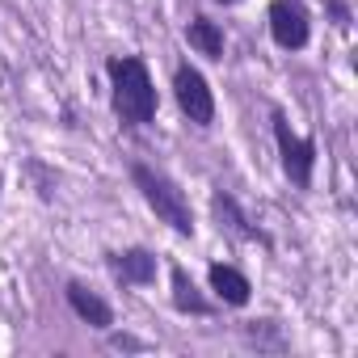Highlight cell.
<instances>
[{
    "mask_svg": "<svg viewBox=\"0 0 358 358\" xmlns=\"http://www.w3.org/2000/svg\"><path fill=\"white\" fill-rule=\"evenodd\" d=\"M106 72L114 85V110L122 114V122H135V127L152 122L156 118V89H152L148 64L135 55H122V59H110Z\"/></svg>",
    "mask_w": 358,
    "mask_h": 358,
    "instance_id": "cell-1",
    "label": "cell"
},
{
    "mask_svg": "<svg viewBox=\"0 0 358 358\" xmlns=\"http://www.w3.org/2000/svg\"><path fill=\"white\" fill-rule=\"evenodd\" d=\"M131 177H135V186L143 190V199H148V207L177 232V236H194V215H190V203H186V194L177 190L164 173H156V169H148V164H135L131 169Z\"/></svg>",
    "mask_w": 358,
    "mask_h": 358,
    "instance_id": "cell-2",
    "label": "cell"
},
{
    "mask_svg": "<svg viewBox=\"0 0 358 358\" xmlns=\"http://www.w3.org/2000/svg\"><path fill=\"white\" fill-rule=\"evenodd\" d=\"M274 139H278L287 177H291L299 190H308V186H312V169H316V143H312V139H299V135L287 127L282 114H274Z\"/></svg>",
    "mask_w": 358,
    "mask_h": 358,
    "instance_id": "cell-3",
    "label": "cell"
},
{
    "mask_svg": "<svg viewBox=\"0 0 358 358\" xmlns=\"http://www.w3.org/2000/svg\"><path fill=\"white\" fill-rule=\"evenodd\" d=\"M173 89H177V106H182V114H186L190 122L207 127V122L215 118V97H211V89H207V80H203L199 68H190V64L177 68Z\"/></svg>",
    "mask_w": 358,
    "mask_h": 358,
    "instance_id": "cell-4",
    "label": "cell"
},
{
    "mask_svg": "<svg viewBox=\"0 0 358 358\" xmlns=\"http://www.w3.org/2000/svg\"><path fill=\"white\" fill-rule=\"evenodd\" d=\"M270 34H274V43H278L282 51L308 47V34H312L308 13L295 5V0H274V5H270Z\"/></svg>",
    "mask_w": 358,
    "mask_h": 358,
    "instance_id": "cell-5",
    "label": "cell"
},
{
    "mask_svg": "<svg viewBox=\"0 0 358 358\" xmlns=\"http://www.w3.org/2000/svg\"><path fill=\"white\" fill-rule=\"evenodd\" d=\"M68 303H72V312H76L80 320H89L93 329H110V324H114L110 303H106L101 295H93L89 287H80V282H68Z\"/></svg>",
    "mask_w": 358,
    "mask_h": 358,
    "instance_id": "cell-6",
    "label": "cell"
},
{
    "mask_svg": "<svg viewBox=\"0 0 358 358\" xmlns=\"http://www.w3.org/2000/svg\"><path fill=\"white\" fill-rule=\"evenodd\" d=\"M110 266H114V274H118L122 282H135V287H143V282L156 278V257H152L148 249H127V253L110 257Z\"/></svg>",
    "mask_w": 358,
    "mask_h": 358,
    "instance_id": "cell-7",
    "label": "cell"
},
{
    "mask_svg": "<svg viewBox=\"0 0 358 358\" xmlns=\"http://www.w3.org/2000/svg\"><path fill=\"white\" fill-rule=\"evenodd\" d=\"M211 291L224 299V303H232V308H245L249 303V278L241 274V270H232V266H211Z\"/></svg>",
    "mask_w": 358,
    "mask_h": 358,
    "instance_id": "cell-8",
    "label": "cell"
},
{
    "mask_svg": "<svg viewBox=\"0 0 358 358\" xmlns=\"http://www.w3.org/2000/svg\"><path fill=\"white\" fill-rule=\"evenodd\" d=\"M186 38H190V47H194L199 55H207V59H224V30H220L215 22L194 17L190 30H186Z\"/></svg>",
    "mask_w": 358,
    "mask_h": 358,
    "instance_id": "cell-9",
    "label": "cell"
},
{
    "mask_svg": "<svg viewBox=\"0 0 358 358\" xmlns=\"http://www.w3.org/2000/svg\"><path fill=\"white\" fill-rule=\"evenodd\" d=\"M173 303L182 308V312H194V316H207V312H211V303L199 295L194 278H190L182 266H173Z\"/></svg>",
    "mask_w": 358,
    "mask_h": 358,
    "instance_id": "cell-10",
    "label": "cell"
},
{
    "mask_svg": "<svg viewBox=\"0 0 358 358\" xmlns=\"http://www.w3.org/2000/svg\"><path fill=\"white\" fill-rule=\"evenodd\" d=\"M215 215H220V228L236 232L241 241H253V236H257L253 228H245V220H241V211H236V203H232L228 194H215Z\"/></svg>",
    "mask_w": 358,
    "mask_h": 358,
    "instance_id": "cell-11",
    "label": "cell"
},
{
    "mask_svg": "<svg viewBox=\"0 0 358 358\" xmlns=\"http://www.w3.org/2000/svg\"><path fill=\"white\" fill-rule=\"evenodd\" d=\"M224 5H236V0H224Z\"/></svg>",
    "mask_w": 358,
    "mask_h": 358,
    "instance_id": "cell-12",
    "label": "cell"
}]
</instances>
